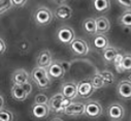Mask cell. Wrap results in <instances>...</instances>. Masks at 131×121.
Returning <instances> with one entry per match:
<instances>
[{"label":"cell","mask_w":131,"mask_h":121,"mask_svg":"<svg viewBox=\"0 0 131 121\" xmlns=\"http://www.w3.org/2000/svg\"><path fill=\"white\" fill-rule=\"evenodd\" d=\"M53 19H54L53 12L45 5L37 6L33 13V20L38 26H47L53 21Z\"/></svg>","instance_id":"cell-1"},{"label":"cell","mask_w":131,"mask_h":121,"mask_svg":"<svg viewBox=\"0 0 131 121\" xmlns=\"http://www.w3.org/2000/svg\"><path fill=\"white\" fill-rule=\"evenodd\" d=\"M71 103H72V100H70L68 98H65L63 96V94L60 92V93L53 95L50 98L49 107H50L51 111H53L55 113H62Z\"/></svg>","instance_id":"cell-2"},{"label":"cell","mask_w":131,"mask_h":121,"mask_svg":"<svg viewBox=\"0 0 131 121\" xmlns=\"http://www.w3.org/2000/svg\"><path fill=\"white\" fill-rule=\"evenodd\" d=\"M32 92V85L31 83H27L24 85H13L10 89L12 97L18 102H24L27 99L28 95Z\"/></svg>","instance_id":"cell-3"},{"label":"cell","mask_w":131,"mask_h":121,"mask_svg":"<svg viewBox=\"0 0 131 121\" xmlns=\"http://www.w3.org/2000/svg\"><path fill=\"white\" fill-rule=\"evenodd\" d=\"M56 36H57V39L64 45H70L77 38L74 30L70 26H67V25L61 26L57 30Z\"/></svg>","instance_id":"cell-4"},{"label":"cell","mask_w":131,"mask_h":121,"mask_svg":"<svg viewBox=\"0 0 131 121\" xmlns=\"http://www.w3.org/2000/svg\"><path fill=\"white\" fill-rule=\"evenodd\" d=\"M70 50L71 52L75 55V56H86L88 55L89 51H90V47L88 45V43L83 39V38H75L70 45Z\"/></svg>","instance_id":"cell-5"},{"label":"cell","mask_w":131,"mask_h":121,"mask_svg":"<svg viewBox=\"0 0 131 121\" xmlns=\"http://www.w3.org/2000/svg\"><path fill=\"white\" fill-rule=\"evenodd\" d=\"M106 113L112 121H122L125 116V108L119 103H114L107 107Z\"/></svg>","instance_id":"cell-6"},{"label":"cell","mask_w":131,"mask_h":121,"mask_svg":"<svg viewBox=\"0 0 131 121\" xmlns=\"http://www.w3.org/2000/svg\"><path fill=\"white\" fill-rule=\"evenodd\" d=\"M103 113L102 106L97 100H89L86 103V109H85V115L89 118H98L100 117Z\"/></svg>","instance_id":"cell-7"},{"label":"cell","mask_w":131,"mask_h":121,"mask_svg":"<svg viewBox=\"0 0 131 121\" xmlns=\"http://www.w3.org/2000/svg\"><path fill=\"white\" fill-rule=\"evenodd\" d=\"M85 109H86V104L80 103V102H72L66 109L64 110V114L71 117H78L82 116L85 114Z\"/></svg>","instance_id":"cell-8"},{"label":"cell","mask_w":131,"mask_h":121,"mask_svg":"<svg viewBox=\"0 0 131 121\" xmlns=\"http://www.w3.org/2000/svg\"><path fill=\"white\" fill-rule=\"evenodd\" d=\"M61 93L65 98L70 100L78 96V84L74 82H66L61 86Z\"/></svg>","instance_id":"cell-9"},{"label":"cell","mask_w":131,"mask_h":121,"mask_svg":"<svg viewBox=\"0 0 131 121\" xmlns=\"http://www.w3.org/2000/svg\"><path fill=\"white\" fill-rule=\"evenodd\" d=\"M95 88L91 81H81L78 83V95L82 98H89L94 93Z\"/></svg>","instance_id":"cell-10"},{"label":"cell","mask_w":131,"mask_h":121,"mask_svg":"<svg viewBox=\"0 0 131 121\" xmlns=\"http://www.w3.org/2000/svg\"><path fill=\"white\" fill-rule=\"evenodd\" d=\"M47 70H48L49 77L53 80H60L66 74L65 70L63 69L60 61H53L52 64L47 68Z\"/></svg>","instance_id":"cell-11"},{"label":"cell","mask_w":131,"mask_h":121,"mask_svg":"<svg viewBox=\"0 0 131 121\" xmlns=\"http://www.w3.org/2000/svg\"><path fill=\"white\" fill-rule=\"evenodd\" d=\"M72 8L67 4H60L55 11V18L60 21H67L72 17Z\"/></svg>","instance_id":"cell-12"},{"label":"cell","mask_w":131,"mask_h":121,"mask_svg":"<svg viewBox=\"0 0 131 121\" xmlns=\"http://www.w3.org/2000/svg\"><path fill=\"white\" fill-rule=\"evenodd\" d=\"M50 111H51V109H50L49 105H36V104H34L31 109V114L35 119L41 120V119H45L49 116Z\"/></svg>","instance_id":"cell-13"},{"label":"cell","mask_w":131,"mask_h":121,"mask_svg":"<svg viewBox=\"0 0 131 121\" xmlns=\"http://www.w3.org/2000/svg\"><path fill=\"white\" fill-rule=\"evenodd\" d=\"M53 62V56L52 53L49 50H41L37 56L36 59V64L39 67H43V68H48Z\"/></svg>","instance_id":"cell-14"},{"label":"cell","mask_w":131,"mask_h":121,"mask_svg":"<svg viewBox=\"0 0 131 121\" xmlns=\"http://www.w3.org/2000/svg\"><path fill=\"white\" fill-rule=\"evenodd\" d=\"M117 92L120 97L131 99V82L129 80H122L117 86Z\"/></svg>","instance_id":"cell-15"},{"label":"cell","mask_w":131,"mask_h":121,"mask_svg":"<svg viewBox=\"0 0 131 121\" xmlns=\"http://www.w3.org/2000/svg\"><path fill=\"white\" fill-rule=\"evenodd\" d=\"M30 75L23 68L21 69H17L16 72L13 73L12 76V81L14 85H24L29 83L30 81Z\"/></svg>","instance_id":"cell-16"},{"label":"cell","mask_w":131,"mask_h":121,"mask_svg":"<svg viewBox=\"0 0 131 121\" xmlns=\"http://www.w3.org/2000/svg\"><path fill=\"white\" fill-rule=\"evenodd\" d=\"M93 47L96 50H99V51L103 52L106 48L110 47V41L104 34L97 33L93 37Z\"/></svg>","instance_id":"cell-17"},{"label":"cell","mask_w":131,"mask_h":121,"mask_svg":"<svg viewBox=\"0 0 131 121\" xmlns=\"http://www.w3.org/2000/svg\"><path fill=\"white\" fill-rule=\"evenodd\" d=\"M96 26H97V33L104 34L110 31L111 22L105 17H98L96 18Z\"/></svg>","instance_id":"cell-18"},{"label":"cell","mask_w":131,"mask_h":121,"mask_svg":"<svg viewBox=\"0 0 131 121\" xmlns=\"http://www.w3.org/2000/svg\"><path fill=\"white\" fill-rule=\"evenodd\" d=\"M92 5L97 13L105 14L111 8V0H92Z\"/></svg>","instance_id":"cell-19"},{"label":"cell","mask_w":131,"mask_h":121,"mask_svg":"<svg viewBox=\"0 0 131 121\" xmlns=\"http://www.w3.org/2000/svg\"><path fill=\"white\" fill-rule=\"evenodd\" d=\"M83 29L87 34L95 35L97 34V26H96V19L94 18H87L83 22Z\"/></svg>","instance_id":"cell-20"},{"label":"cell","mask_w":131,"mask_h":121,"mask_svg":"<svg viewBox=\"0 0 131 121\" xmlns=\"http://www.w3.org/2000/svg\"><path fill=\"white\" fill-rule=\"evenodd\" d=\"M120 53V51L113 47V46H110L108 48H106L103 52H102V57H103V60L106 62V63H113L115 58L117 57V55Z\"/></svg>","instance_id":"cell-21"},{"label":"cell","mask_w":131,"mask_h":121,"mask_svg":"<svg viewBox=\"0 0 131 121\" xmlns=\"http://www.w3.org/2000/svg\"><path fill=\"white\" fill-rule=\"evenodd\" d=\"M48 77H49V75H48L47 68L39 67V66H36L31 73V79L33 80L35 83H37L39 81H42Z\"/></svg>","instance_id":"cell-22"},{"label":"cell","mask_w":131,"mask_h":121,"mask_svg":"<svg viewBox=\"0 0 131 121\" xmlns=\"http://www.w3.org/2000/svg\"><path fill=\"white\" fill-rule=\"evenodd\" d=\"M119 23L125 28H131V11H124L119 17Z\"/></svg>","instance_id":"cell-23"},{"label":"cell","mask_w":131,"mask_h":121,"mask_svg":"<svg viewBox=\"0 0 131 121\" xmlns=\"http://www.w3.org/2000/svg\"><path fill=\"white\" fill-rule=\"evenodd\" d=\"M123 72L131 73V54L130 53L124 54L122 65H121V73H123Z\"/></svg>","instance_id":"cell-24"},{"label":"cell","mask_w":131,"mask_h":121,"mask_svg":"<svg viewBox=\"0 0 131 121\" xmlns=\"http://www.w3.org/2000/svg\"><path fill=\"white\" fill-rule=\"evenodd\" d=\"M91 83H92V85L95 89H100V88L105 86V83H104V81H103V79H102V77L100 76L99 73L93 76V78L91 80Z\"/></svg>","instance_id":"cell-25"},{"label":"cell","mask_w":131,"mask_h":121,"mask_svg":"<svg viewBox=\"0 0 131 121\" xmlns=\"http://www.w3.org/2000/svg\"><path fill=\"white\" fill-rule=\"evenodd\" d=\"M99 74L102 77L105 85H111V84H113L115 82V76H114V74L112 72H110V70H102Z\"/></svg>","instance_id":"cell-26"},{"label":"cell","mask_w":131,"mask_h":121,"mask_svg":"<svg viewBox=\"0 0 131 121\" xmlns=\"http://www.w3.org/2000/svg\"><path fill=\"white\" fill-rule=\"evenodd\" d=\"M0 121H14V114L6 109L0 110Z\"/></svg>","instance_id":"cell-27"},{"label":"cell","mask_w":131,"mask_h":121,"mask_svg":"<svg viewBox=\"0 0 131 121\" xmlns=\"http://www.w3.org/2000/svg\"><path fill=\"white\" fill-rule=\"evenodd\" d=\"M13 2L12 0H0V15L7 12L13 7Z\"/></svg>","instance_id":"cell-28"},{"label":"cell","mask_w":131,"mask_h":121,"mask_svg":"<svg viewBox=\"0 0 131 121\" xmlns=\"http://www.w3.org/2000/svg\"><path fill=\"white\" fill-rule=\"evenodd\" d=\"M49 102H50V98L43 93L36 94V96L34 98V104H36V105H49Z\"/></svg>","instance_id":"cell-29"},{"label":"cell","mask_w":131,"mask_h":121,"mask_svg":"<svg viewBox=\"0 0 131 121\" xmlns=\"http://www.w3.org/2000/svg\"><path fill=\"white\" fill-rule=\"evenodd\" d=\"M123 57H124V54L120 52L117 55V57L115 58L114 62H113L115 67H116V69H117V72H119V73H121V65H122V61H123Z\"/></svg>","instance_id":"cell-30"},{"label":"cell","mask_w":131,"mask_h":121,"mask_svg":"<svg viewBox=\"0 0 131 121\" xmlns=\"http://www.w3.org/2000/svg\"><path fill=\"white\" fill-rule=\"evenodd\" d=\"M116 2L125 11H131V0H116Z\"/></svg>","instance_id":"cell-31"},{"label":"cell","mask_w":131,"mask_h":121,"mask_svg":"<svg viewBox=\"0 0 131 121\" xmlns=\"http://www.w3.org/2000/svg\"><path fill=\"white\" fill-rule=\"evenodd\" d=\"M12 2L15 7H23L27 3V0H12Z\"/></svg>","instance_id":"cell-32"},{"label":"cell","mask_w":131,"mask_h":121,"mask_svg":"<svg viewBox=\"0 0 131 121\" xmlns=\"http://www.w3.org/2000/svg\"><path fill=\"white\" fill-rule=\"evenodd\" d=\"M60 63H61V65H62L63 69L65 70V73L69 72V69H70V67H71V64H70V62L66 61V60H62V61H60Z\"/></svg>","instance_id":"cell-33"},{"label":"cell","mask_w":131,"mask_h":121,"mask_svg":"<svg viewBox=\"0 0 131 121\" xmlns=\"http://www.w3.org/2000/svg\"><path fill=\"white\" fill-rule=\"evenodd\" d=\"M6 51V43L0 37V55H2Z\"/></svg>","instance_id":"cell-34"},{"label":"cell","mask_w":131,"mask_h":121,"mask_svg":"<svg viewBox=\"0 0 131 121\" xmlns=\"http://www.w3.org/2000/svg\"><path fill=\"white\" fill-rule=\"evenodd\" d=\"M20 50H22V51H26V50H28L29 49V47H30V45H29V43L28 42H22L21 44H20Z\"/></svg>","instance_id":"cell-35"},{"label":"cell","mask_w":131,"mask_h":121,"mask_svg":"<svg viewBox=\"0 0 131 121\" xmlns=\"http://www.w3.org/2000/svg\"><path fill=\"white\" fill-rule=\"evenodd\" d=\"M3 106H4V99L1 95H0V110L3 109Z\"/></svg>","instance_id":"cell-36"},{"label":"cell","mask_w":131,"mask_h":121,"mask_svg":"<svg viewBox=\"0 0 131 121\" xmlns=\"http://www.w3.org/2000/svg\"><path fill=\"white\" fill-rule=\"evenodd\" d=\"M51 121H63L61 118H59V117H55V118H53Z\"/></svg>","instance_id":"cell-37"},{"label":"cell","mask_w":131,"mask_h":121,"mask_svg":"<svg viewBox=\"0 0 131 121\" xmlns=\"http://www.w3.org/2000/svg\"><path fill=\"white\" fill-rule=\"evenodd\" d=\"M54 1H57V2H64V1H66V0H54Z\"/></svg>","instance_id":"cell-38"},{"label":"cell","mask_w":131,"mask_h":121,"mask_svg":"<svg viewBox=\"0 0 131 121\" xmlns=\"http://www.w3.org/2000/svg\"><path fill=\"white\" fill-rule=\"evenodd\" d=\"M128 80H129V81H130V82H131V75H130V76H129V79H128Z\"/></svg>","instance_id":"cell-39"}]
</instances>
